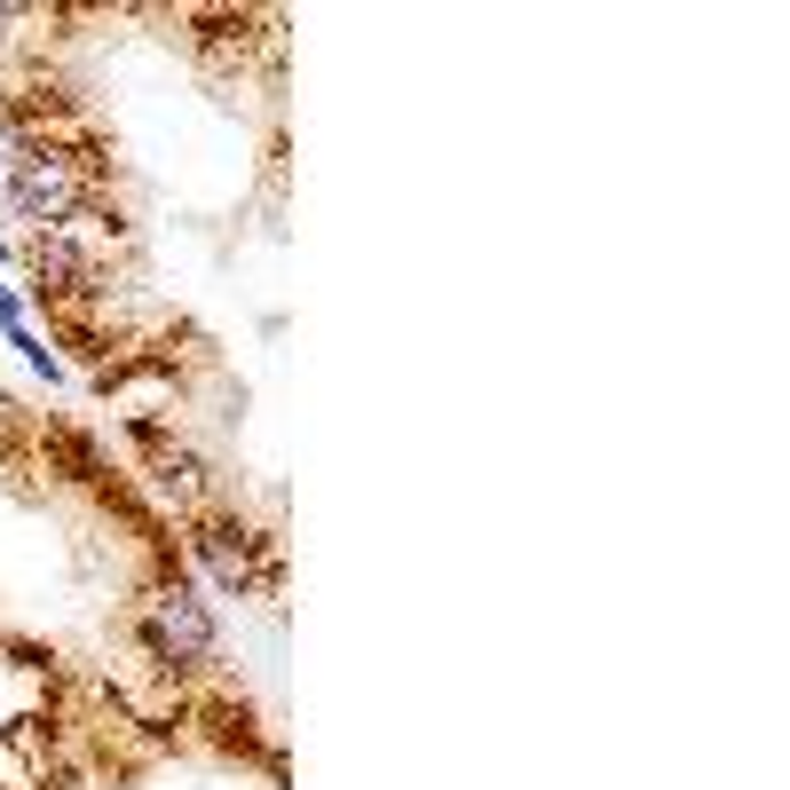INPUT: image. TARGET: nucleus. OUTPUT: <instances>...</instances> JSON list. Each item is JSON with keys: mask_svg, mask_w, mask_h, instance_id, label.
<instances>
[{"mask_svg": "<svg viewBox=\"0 0 790 790\" xmlns=\"http://www.w3.org/2000/svg\"><path fill=\"white\" fill-rule=\"evenodd\" d=\"M135 640H142V656H151L159 672H214L222 664V624L182 577H167L151 601H142Z\"/></svg>", "mask_w": 790, "mask_h": 790, "instance_id": "obj_1", "label": "nucleus"}]
</instances>
